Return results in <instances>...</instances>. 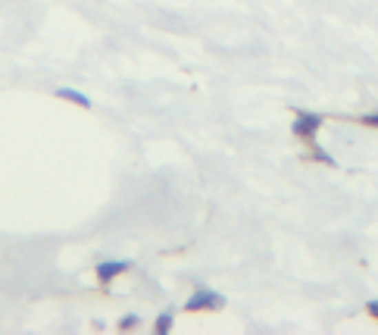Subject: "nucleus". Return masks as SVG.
<instances>
[{
	"mask_svg": "<svg viewBox=\"0 0 378 335\" xmlns=\"http://www.w3.org/2000/svg\"><path fill=\"white\" fill-rule=\"evenodd\" d=\"M225 294H219L216 288H207V285H197L191 292V298L185 301V314H213V310H222L225 307Z\"/></svg>",
	"mask_w": 378,
	"mask_h": 335,
	"instance_id": "nucleus-1",
	"label": "nucleus"
},
{
	"mask_svg": "<svg viewBox=\"0 0 378 335\" xmlns=\"http://www.w3.org/2000/svg\"><path fill=\"white\" fill-rule=\"evenodd\" d=\"M359 123L369 125V129H378V110H375V113H363V116H359Z\"/></svg>",
	"mask_w": 378,
	"mask_h": 335,
	"instance_id": "nucleus-8",
	"label": "nucleus"
},
{
	"mask_svg": "<svg viewBox=\"0 0 378 335\" xmlns=\"http://www.w3.org/2000/svg\"><path fill=\"white\" fill-rule=\"evenodd\" d=\"M138 326H141V316H135V314H129V316H122V320H119V329H122V332L138 329Z\"/></svg>",
	"mask_w": 378,
	"mask_h": 335,
	"instance_id": "nucleus-7",
	"label": "nucleus"
},
{
	"mask_svg": "<svg viewBox=\"0 0 378 335\" xmlns=\"http://www.w3.org/2000/svg\"><path fill=\"white\" fill-rule=\"evenodd\" d=\"M310 157H313V160H319V163H325V166H338V163H335V157H331L328 151H322V148H319L316 141H313V151H310Z\"/></svg>",
	"mask_w": 378,
	"mask_h": 335,
	"instance_id": "nucleus-6",
	"label": "nucleus"
},
{
	"mask_svg": "<svg viewBox=\"0 0 378 335\" xmlns=\"http://www.w3.org/2000/svg\"><path fill=\"white\" fill-rule=\"evenodd\" d=\"M297 116H294V123H291V135L300 138V141H316L319 129H322L325 116L322 113H310V110H294Z\"/></svg>",
	"mask_w": 378,
	"mask_h": 335,
	"instance_id": "nucleus-2",
	"label": "nucleus"
},
{
	"mask_svg": "<svg viewBox=\"0 0 378 335\" xmlns=\"http://www.w3.org/2000/svg\"><path fill=\"white\" fill-rule=\"evenodd\" d=\"M172 323H176V310H162V314L154 320V332H156V335L172 332Z\"/></svg>",
	"mask_w": 378,
	"mask_h": 335,
	"instance_id": "nucleus-5",
	"label": "nucleus"
},
{
	"mask_svg": "<svg viewBox=\"0 0 378 335\" xmlns=\"http://www.w3.org/2000/svg\"><path fill=\"white\" fill-rule=\"evenodd\" d=\"M366 314L375 316V320H378V301H369V304H366Z\"/></svg>",
	"mask_w": 378,
	"mask_h": 335,
	"instance_id": "nucleus-9",
	"label": "nucleus"
},
{
	"mask_svg": "<svg viewBox=\"0 0 378 335\" xmlns=\"http://www.w3.org/2000/svg\"><path fill=\"white\" fill-rule=\"evenodd\" d=\"M97 282H101V288H107L113 279H119V276L132 273V260H103V263H97Z\"/></svg>",
	"mask_w": 378,
	"mask_h": 335,
	"instance_id": "nucleus-3",
	"label": "nucleus"
},
{
	"mask_svg": "<svg viewBox=\"0 0 378 335\" xmlns=\"http://www.w3.org/2000/svg\"><path fill=\"white\" fill-rule=\"evenodd\" d=\"M56 97H60V101H66V103H75V107H81V110L94 107L88 94H81V91H75V88H56Z\"/></svg>",
	"mask_w": 378,
	"mask_h": 335,
	"instance_id": "nucleus-4",
	"label": "nucleus"
}]
</instances>
